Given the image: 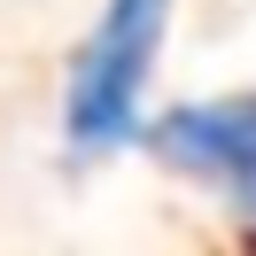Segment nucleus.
<instances>
[{
  "label": "nucleus",
  "instance_id": "obj_1",
  "mask_svg": "<svg viewBox=\"0 0 256 256\" xmlns=\"http://www.w3.org/2000/svg\"><path fill=\"white\" fill-rule=\"evenodd\" d=\"M163 24H171V0H109L101 8L94 39L78 47V70H70V101H62L70 148L101 156L140 132V86L163 47Z\"/></svg>",
  "mask_w": 256,
  "mask_h": 256
},
{
  "label": "nucleus",
  "instance_id": "obj_2",
  "mask_svg": "<svg viewBox=\"0 0 256 256\" xmlns=\"http://www.w3.org/2000/svg\"><path fill=\"white\" fill-rule=\"evenodd\" d=\"M148 148L178 171L210 178L233 210L256 218V101H194L148 124Z\"/></svg>",
  "mask_w": 256,
  "mask_h": 256
}]
</instances>
